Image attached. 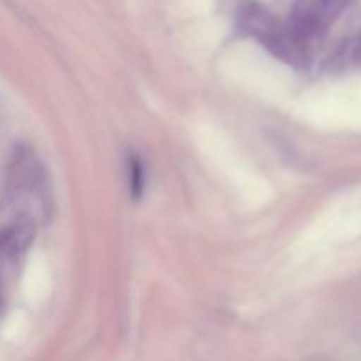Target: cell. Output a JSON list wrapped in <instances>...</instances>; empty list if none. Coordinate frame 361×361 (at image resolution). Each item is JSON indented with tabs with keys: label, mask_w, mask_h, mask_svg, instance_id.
Returning <instances> with one entry per match:
<instances>
[{
	"label": "cell",
	"mask_w": 361,
	"mask_h": 361,
	"mask_svg": "<svg viewBox=\"0 0 361 361\" xmlns=\"http://www.w3.org/2000/svg\"><path fill=\"white\" fill-rule=\"evenodd\" d=\"M133 190L134 194H140L141 190V166L140 162H133Z\"/></svg>",
	"instance_id": "6da1fadb"
},
{
	"label": "cell",
	"mask_w": 361,
	"mask_h": 361,
	"mask_svg": "<svg viewBox=\"0 0 361 361\" xmlns=\"http://www.w3.org/2000/svg\"><path fill=\"white\" fill-rule=\"evenodd\" d=\"M323 2H328V0H323Z\"/></svg>",
	"instance_id": "7a4b0ae2"
}]
</instances>
